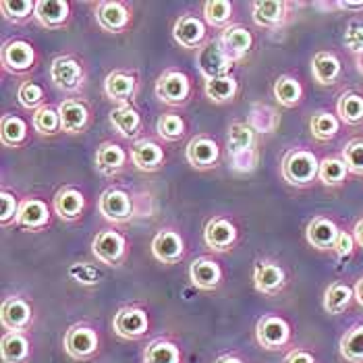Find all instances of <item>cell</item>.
Returning a JSON list of instances; mask_svg holds the SVG:
<instances>
[{"label": "cell", "instance_id": "1", "mask_svg": "<svg viewBox=\"0 0 363 363\" xmlns=\"http://www.w3.org/2000/svg\"><path fill=\"white\" fill-rule=\"evenodd\" d=\"M320 172V160L313 152L309 150H289L282 158V177L286 183L295 185V187H308Z\"/></svg>", "mask_w": 363, "mask_h": 363}, {"label": "cell", "instance_id": "2", "mask_svg": "<svg viewBox=\"0 0 363 363\" xmlns=\"http://www.w3.org/2000/svg\"><path fill=\"white\" fill-rule=\"evenodd\" d=\"M233 58L226 55V50L223 48L220 40L208 42L199 48L196 58L197 69L199 73L206 77V82L210 79H218V77H226L233 71Z\"/></svg>", "mask_w": 363, "mask_h": 363}, {"label": "cell", "instance_id": "3", "mask_svg": "<svg viewBox=\"0 0 363 363\" xmlns=\"http://www.w3.org/2000/svg\"><path fill=\"white\" fill-rule=\"evenodd\" d=\"M65 351L71 359L75 362H87L91 359L98 349H100V336L94 328L84 326V324H75L67 330L65 335Z\"/></svg>", "mask_w": 363, "mask_h": 363}, {"label": "cell", "instance_id": "4", "mask_svg": "<svg viewBox=\"0 0 363 363\" xmlns=\"http://www.w3.org/2000/svg\"><path fill=\"white\" fill-rule=\"evenodd\" d=\"M191 94V82L183 71H164L156 82V96L168 106L185 104Z\"/></svg>", "mask_w": 363, "mask_h": 363}, {"label": "cell", "instance_id": "5", "mask_svg": "<svg viewBox=\"0 0 363 363\" xmlns=\"http://www.w3.org/2000/svg\"><path fill=\"white\" fill-rule=\"evenodd\" d=\"M91 252L106 266H121L127 257V239L118 230H100L91 241Z\"/></svg>", "mask_w": 363, "mask_h": 363}, {"label": "cell", "instance_id": "6", "mask_svg": "<svg viewBox=\"0 0 363 363\" xmlns=\"http://www.w3.org/2000/svg\"><path fill=\"white\" fill-rule=\"evenodd\" d=\"M255 340L268 351L282 349L291 340V326L280 315H264L255 324Z\"/></svg>", "mask_w": 363, "mask_h": 363}, {"label": "cell", "instance_id": "7", "mask_svg": "<svg viewBox=\"0 0 363 363\" xmlns=\"http://www.w3.org/2000/svg\"><path fill=\"white\" fill-rule=\"evenodd\" d=\"M98 208H100V214H102L106 220H111V223L123 224L129 223V220L133 218V201H131V197H129L127 191L116 189V187L106 189V191L100 196Z\"/></svg>", "mask_w": 363, "mask_h": 363}, {"label": "cell", "instance_id": "8", "mask_svg": "<svg viewBox=\"0 0 363 363\" xmlns=\"http://www.w3.org/2000/svg\"><path fill=\"white\" fill-rule=\"evenodd\" d=\"M50 79L58 89L75 91L84 84V67L73 56H56L50 65Z\"/></svg>", "mask_w": 363, "mask_h": 363}, {"label": "cell", "instance_id": "9", "mask_svg": "<svg viewBox=\"0 0 363 363\" xmlns=\"http://www.w3.org/2000/svg\"><path fill=\"white\" fill-rule=\"evenodd\" d=\"M112 328L121 338L135 340L147 333L150 328V318L140 308H121L112 320Z\"/></svg>", "mask_w": 363, "mask_h": 363}, {"label": "cell", "instance_id": "10", "mask_svg": "<svg viewBox=\"0 0 363 363\" xmlns=\"http://www.w3.org/2000/svg\"><path fill=\"white\" fill-rule=\"evenodd\" d=\"M185 158L197 170H208V168L216 167V162L220 158V147H218V143L212 140V138L197 135V138H194V140L187 143Z\"/></svg>", "mask_w": 363, "mask_h": 363}, {"label": "cell", "instance_id": "11", "mask_svg": "<svg viewBox=\"0 0 363 363\" xmlns=\"http://www.w3.org/2000/svg\"><path fill=\"white\" fill-rule=\"evenodd\" d=\"M35 62V50L26 40H9L2 46V67L9 73H26Z\"/></svg>", "mask_w": 363, "mask_h": 363}, {"label": "cell", "instance_id": "12", "mask_svg": "<svg viewBox=\"0 0 363 363\" xmlns=\"http://www.w3.org/2000/svg\"><path fill=\"white\" fill-rule=\"evenodd\" d=\"M183 253H185V243L177 230L164 228V230L156 233V237L152 239V255L162 264L172 266V264L181 262Z\"/></svg>", "mask_w": 363, "mask_h": 363}, {"label": "cell", "instance_id": "13", "mask_svg": "<svg viewBox=\"0 0 363 363\" xmlns=\"http://www.w3.org/2000/svg\"><path fill=\"white\" fill-rule=\"evenodd\" d=\"M0 320H2V326L9 330V333H23L31 326V320H33V311L26 299L21 297H9L4 303H2V313H0Z\"/></svg>", "mask_w": 363, "mask_h": 363}, {"label": "cell", "instance_id": "14", "mask_svg": "<svg viewBox=\"0 0 363 363\" xmlns=\"http://www.w3.org/2000/svg\"><path fill=\"white\" fill-rule=\"evenodd\" d=\"M96 21H98L100 28L111 31V33H121V31H125V29L129 28L131 15H129V9L123 2L104 0V2H98Z\"/></svg>", "mask_w": 363, "mask_h": 363}, {"label": "cell", "instance_id": "15", "mask_svg": "<svg viewBox=\"0 0 363 363\" xmlns=\"http://www.w3.org/2000/svg\"><path fill=\"white\" fill-rule=\"evenodd\" d=\"M172 38L179 46L183 48H199L206 40V23L194 17V15H183L177 19L174 28H172Z\"/></svg>", "mask_w": 363, "mask_h": 363}, {"label": "cell", "instance_id": "16", "mask_svg": "<svg viewBox=\"0 0 363 363\" xmlns=\"http://www.w3.org/2000/svg\"><path fill=\"white\" fill-rule=\"evenodd\" d=\"M203 241L214 252H226L237 241V226L226 218H212L203 228Z\"/></svg>", "mask_w": 363, "mask_h": 363}, {"label": "cell", "instance_id": "17", "mask_svg": "<svg viewBox=\"0 0 363 363\" xmlns=\"http://www.w3.org/2000/svg\"><path fill=\"white\" fill-rule=\"evenodd\" d=\"M131 164L143 170V172H154L164 164V150L152 140H140L131 147Z\"/></svg>", "mask_w": 363, "mask_h": 363}, {"label": "cell", "instance_id": "18", "mask_svg": "<svg viewBox=\"0 0 363 363\" xmlns=\"http://www.w3.org/2000/svg\"><path fill=\"white\" fill-rule=\"evenodd\" d=\"M284 270L274 262H257L253 268V286L262 295H277L284 286Z\"/></svg>", "mask_w": 363, "mask_h": 363}, {"label": "cell", "instance_id": "19", "mask_svg": "<svg viewBox=\"0 0 363 363\" xmlns=\"http://www.w3.org/2000/svg\"><path fill=\"white\" fill-rule=\"evenodd\" d=\"M189 279L199 291H214L223 280V268L212 257H197L189 266Z\"/></svg>", "mask_w": 363, "mask_h": 363}, {"label": "cell", "instance_id": "20", "mask_svg": "<svg viewBox=\"0 0 363 363\" xmlns=\"http://www.w3.org/2000/svg\"><path fill=\"white\" fill-rule=\"evenodd\" d=\"M340 230L330 218H324V216H318L308 224L306 228V239L311 247L324 252V250H335L336 239H338Z\"/></svg>", "mask_w": 363, "mask_h": 363}, {"label": "cell", "instance_id": "21", "mask_svg": "<svg viewBox=\"0 0 363 363\" xmlns=\"http://www.w3.org/2000/svg\"><path fill=\"white\" fill-rule=\"evenodd\" d=\"M58 116H60V129L65 133H79L84 131L89 118V112L85 108L84 102L75 98H67L58 104Z\"/></svg>", "mask_w": 363, "mask_h": 363}, {"label": "cell", "instance_id": "22", "mask_svg": "<svg viewBox=\"0 0 363 363\" xmlns=\"http://www.w3.org/2000/svg\"><path fill=\"white\" fill-rule=\"evenodd\" d=\"M220 44L226 50V55L230 56L233 60H241L243 56L250 55L253 46V35L252 31L243 26H230L223 31L220 35Z\"/></svg>", "mask_w": 363, "mask_h": 363}, {"label": "cell", "instance_id": "23", "mask_svg": "<svg viewBox=\"0 0 363 363\" xmlns=\"http://www.w3.org/2000/svg\"><path fill=\"white\" fill-rule=\"evenodd\" d=\"M69 9L67 0H38L33 17L46 29H60L69 19Z\"/></svg>", "mask_w": 363, "mask_h": 363}, {"label": "cell", "instance_id": "24", "mask_svg": "<svg viewBox=\"0 0 363 363\" xmlns=\"http://www.w3.org/2000/svg\"><path fill=\"white\" fill-rule=\"evenodd\" d=\"M52 208L58 214V218H62V220H77L82 216V212H84L85 197L75 187H65V189L56 191L55 199H52Z\"/></svg>", "mask_w": 363, "mask_h": 363}, {"label": "cell", "instance_id": "25", "mask_svg": "<svg viewBox=\"0 0 363 363\" xmlns=\"http://www.w3.org/2000/svg\"><path fill=\"white\" fill-rule=\"evenodd\" d=\"M50 223V210L42 199L29 197L26 201H21L19 206V214H17V224L28 228V230H40Z\"/></svg>", "mask_w": 363, "mask_h": 363}, {"label": "cell", "instance_id": "26", "mask_svg": "<svg viewBox=\"0 0 363 363\" xmlns=\"http://www.w3.org/2000/svg\"><path fill=\"white\" fill-rule=\"evenodd\" d=\"M342 65L333 52H315L311 58V75L320 85H335L340 77Z\"/></svg>", "mask_w": 363, "mask_h": 363}, {"label": "cell", "instance_id": "27", "mask_svg": "<svg viewBox=\"0 0 363 363\" xmlns=\"http://www.w3.org/2000/svg\"><path fill=\"white\" fill-rule=\"evenodd\" d=\"M286 2L282 0H257L253 2V21L259 28H279L286 17Z\"/></svg>", "mask_w": 363, "mask_h": 363}, {"label": "cell", "instance_id": "28", "mask_svg": "<svg viewBox=\"0 0 363 363\" xmlns=\"http://www.w3.org/2000/svg\"><path fill=\"white\" fill-rule=\"evenodd\" d=\"M127 162V152L116 143H102L96 152V168L104 177H114Z\"/></svg>", "mask_w": 363, "mask_h": 363}, {"label": "cell", "instance_id": "29", "mask_svg": "<svg viewBox=\"0 0 363 363\" xmlns=\"http://www.w3.org/2000/svg\"><path fill=\"white\" fill-rule=\"evenodd\" d=\"M111 125L121 138H135L141 129L140 112L129 104H118L111 111Z\"/></svg>", "mask_w": 363, "mask_h": 363}, {"label": "cell", "instance_id": "30", "mask_svg": "<svg viewBox=\"0 0 363 363\" xmlns=\"http://www.w3.org/2000/svg\"><path fill=\"white\" fill-rule=\"evenodd\" d=\"M104 91L114 102L127 104L135 94V77L125 71H114L104 82Z\"/></svg>", "mask_w": 363, "mask_h": 363}, {"label": "cell", "instance_id": "31", "mask_svg": "<svg viewBox=\"0 0 363 363\" xmlns=\"http://www.w3.org/2000/svg\"><path fill=\"white\" fill-rule=\"evenodd\" d=\"M2 362L26 363L29 357V340L23 333H6L2 336Z\"/></svg>", "mask_w": 363, "mask_h": 363}, {"label": "cell", "instance_id": "32", "mask_svg": "<svg viewBox=\"0 0 363 363\" xmlns=\"http://www.w3.org/2000/svg\"><path fill=\"white\" fill-rule=\"evenodd\" d=\"M272 94H274V98H277L280 106L295 108L303 98V87L299 84V79H295L291 75H280L279 79L274 82Z\"/></svg>", "mask_w": 363, "mask_h": 363}, {"label": "cell", "instance_id": "33", "mask_svg": "<svg viewBox=\"0 0 363 363\" xmlns=\"http://www.w3.org/2000/svg\"><path fill=\"white\" fill-rule=\"evenodd\" d=\"M355 299V291L347 282H333L324 293V309L333 315L342 313Z\"/></svg>", "mask_w": 363, "mask_h": 363}, {"label": "cell", "instance_id": "34", "mask_svg": "<svg viewBox=\"0 0 363 363\" xmlns=\"http://www.w3.org/2000/svg\"><path fill=\"white\" fill-rule=\"evenodd\" d=\"M181 349L164 338H156L145 347L143 363H181Z\"/></svg>", "mask_w": 363, "mask_h": 363}, {"label": "cell", "instance_id": "35", "mask_svg": "<svg viewBox=\"0 0 363 363\" xmlns=\"http://www.w3.org/2000/svg\"><path fill=\"white\" fill-rule=\"evenodd\" d=\"M309 131L318 141L335 140L340 131V118L328 111H318L309 121Z\"/></svg>", "mask_w": 363, "mask_h": 363}, {"label": "cell", "instance_id": "36", "mask_svg": "<svg viewBox=\"0 0 363 363\" xmlns=\"http://www.w3.org/2000/svg\"><path fill=\"white\" fill-rule=\"evenodd\" d=\"M336 114L347 125L363 123V96L355 91H345L336 102Z\"/></svg>", "mask_w": 363, "mask_h": 363}, {"label": "cell", "instance_id": "37", "mask_svg": "<svg viewBox=\"0 0 363 363\" xmlns=\"http://www.w3.org/2000/svg\"><path fill=\"white\" fill-rule=\"evenodd\" d=\"M0 138H2V143L9 147H21L28 141V123L15 114L2 116Z\"/></svg>", "mask_w": 363, "mask_h": 363}, {"label": "cell", "instance_id": "38", "mask_svg": "<svg viewBox=\"0 0 363 363\" xmlns=\"http://www.w3.org/2000/svg\"><path fill=\"white\" fill-rule=\"evenodd\" d=\"M340 357L349 363H363V324L353 326L340 338Z\"/></svg>", "mask_w": 363, "mask_h": 363}, {"label": "cell", "instance_id": "39", "mask_svg": "<svg viewBox=\"0 0 363 363\" xmlns=\"http://www.w3.org/2000/svg\"><path fill=\"white\" fill-rule=\"evenodd\" d=\"M226 143H228V152L230 154H239V152H247L253 150L255 145V131L247 123H233L228 127V135H226Z\"/></svg>", "mask_w": 363, "mask_h": 363}, {"label": "cell", "instance_id": "40", "mask_svg": "<svg viewBox=\"0 0 363 363\" xmlns=\"http://www.w3.org/2000/svg\"><path fill=\"white\" fill-rule=\"evenodd\" d=\"M280 116L279 112L266 104H253L250 111V118L247 125L257 133H272L279 127Z\"/></svg>", "mask_w": 363, "mask_h": 363}, {"label": "cell", "instance_id": "41", "mask_svg": "<svg viewBox=\"0 0 363 363\" xmlns=\"http://www.w3.org/2000/svg\"><path fill=\"white\" fill-rule=\"evenodd\" d=\"M239 91V84L233 75L226 77H218V79H210L206 82V96L214 102V104H224L235 100Z\"/></svg>", "mask_w": 363, "mask_h": 363}, {"label": "cell", "instance_id": "42", "mask_svg": "<svg viewBox=\"0 0 363 363\" xmlns=\"http://www.w3.org/2000/svg\"><path fill=\"white\" fill-rule=\"evenodd\" d=\"M347 174H349V168H347L342 158L330 156V158L320 160L318 179H320L326 187H338V185H342L345 179H347Z\"/></svg>", "mask_w": 363, "mask_h": 363}, {"label": "cell", "instance_id": "43", "mask_svg": "<svg viewBox=\"0 0 363 363\" xmlns=\"http://www.w3.org/2000/svg\"><path fill=\"white\" fill-rule=\"evenodd\" d=\"M203 17L212 28H224L233 17L230 0H208L203 4Z\"/></svg>", "mask_w": 363, "mask_h": 363}, {"label": "cell", "instance_id": "44", "mask_svg": "<svg viewBox=\"0 0 363 363\" xmlns=\"http://www.w3.org/2000/svg\"><path fill=\"white\" fill-rule=\"evenodd\" d=\"M31 125L38 133L42 135H55L56 131L60 129V116L58 111L50 108V106H42L33 112V118H31Z\"/></svg>", "mask_w": 363, "mask_h": 363}, {"label": "cell", "instance_id": "45", "mask_svg": "<svg viewBox=\"0 0 363 363\" xmlns=\"http://www.w3.org/2000/svg\"><path fill=\"white\" fill-rule=\"evenodd\" d=\"M156 131L162 140L167 141H177L185 135V121L179 116V114H162L156 123Z\"/></svg>", "mask_w": 363, "mask_h": 363}, {"label": "cell", "instance_id": "46", "mask_svg": "<svg viewBox=\"0 0 363 363\" xmlns=\"http://www.w3.org/2000/svg\"><path fill=\"white\" fill-rule=\"evenodd\" d=\"M0 9L4 13L6 19H11L13 23H21L29 19L31 15H35V2L33 0H2Z\"/></svg>", "mask_w": 363, "mask_h": 363}, {"label": "cell", "instance_id": "47", "mask_svg": "<svg viewBox=\"0 0 363 363\" xmlns=\"http://www.w3.org/2000/svg\"><path fill=\"white\" fill-rule=\"evenodd\" d=\"M17 100L23 108L28 111H38L42 108V102H44V89L42 85H38L35 82H26V84L19 85L17 89Z\"/></svg>", "mask_w": 363, "mask_h": 363}, {"label": "cell", "instance_id": "48", "mask_svg": "<svg viewBox=\"0 0 363 363\" xmlns=\"http://www.w3.org/2000/svg\"><path fill=\"white\" fill-rule=\"evenodd\" d=\"M342 160L353 174H363V140L349 141L342 150Z\"/></svg>", "mask_w": 363, "mask_h": 363}, {"label": "cell", "instance_id": "49", "mask_svg": "<svg viewBox=\"0 0 363 363\" xmlns=\"http://www.w3.org/2000/svg\"><path fill=\"white\" fill-rule=\"evenodd\" d=\"M69 277L75 282H79V284L94 286V284H98L102 280V272L98 268L89 266V264H85V262H79V264H73L69 268Z\"/></svg>", "mask_w": 363, "mask_h": 363}, {"label": "cell", "instance_id": "50", "mask_svg": "<svg viewBox=\"0 0 363 363\" xmlns=\"http://www.w3.org/2000/svg\"><path fill=\"white\" fill-rule=\"evenodd\" d=\"M0 203H2V210H0L2 226H6L11 220L17 223V214H19V206H21V203H17V197L4 189V191H0Z\"/></svg>", "mask_w": 363, "mask_h": 363}, {"label": "cell", "instance_id": "51", "mask_svg": "<svg viewBox=\"0 0 363 363\" xmlns=\"http://www.w3.org/2000/svg\"><path fill=\"white\" fill-rule=\"evenodd\" d=\"M342 42L345 46L353 52V55H363V26L359 23H351L345 35H342Z\"/></svg>", "mask_w": 363, "mask_h": 363}, {"label": "cell", "instance_id": "52", "mask_svg": "<svg viewBox=\"0 0 363 363\" xmlns=\"http://www.w3.org/2000/svg\"><path fill=\"white\" fill-rule=\"evenodd\" d=\"M257 164V152L255 147L247 152H239V154H230V168L237 172H250Z\"/></svg>", "mask_w": 363, "mask_h": 363}, {"label": "cell", "instance_id": "53", "mask_svg": "<svg viewBox=\"0 0 363 363\" xmlns=\"http://www.w3.org/2000/svg\"><path fill=\"white\" fill-rule=\"evenodd\" d=\"M355 245H357L355 237L351 233H347V230H340V235H338L335 243V253L338 257H349L355 250Z\"/></svg>", "mask_w": 363, "mask_h": 363}, {"label": "cell", "instance_id": "54", "mask_svg": "<svg viewBox=\"0 0 363 363\" xmlns=\"http://www.w3.org/2000/svg\"><path fill=\"white\" fill-rule=\"evenodd\" d=\"M282 363H315V357L308 351H303V349H295L282 359Z\"/></svg>", "mask_w": 363, "mask_h": 363}, {"label": "cell", "instance_id": "55", "mask_svg": "<svg viewBox=\"0 0 363 363\" xmlns=\"http://www.w3.org/2000/svg\"><path fill=\"white\" fill-rule=\"evenodd\" d=\"M336 6L345 11H363V0H340L336 2Z\"/></svg>", "mask_w": 363, "mask_h": 363}, {"label": "cell", "instance_id": "56", "mask_svg": "<svg viewBox=\"0 0 363 363\" xmlns=\"http://www.w3.org/2000/svg\"><path fill=\"white\" fill-rule=\"evenodd\" d=\"M353 291H355V299H357V303L363 308V277L355 282Z\"/></svg>", "mask_w": 363, "mask_h": 363}, {"label": "cell", "instance_id": "57", "mask_svg": "<svg viewBox=\"0 0 363 363\" xmlns=\"http://www.w3.org/2000/svg\"><path fill=\"white\" fill-rule=\"evenodd\" d=\"M353 237H355L357 245H362L363 247V218L359 220V223L355 224V228H353Z\"/></svg>", "mask_w": 363, "mask_h": 363}, {"label": "cell", "instance_id": "58", "mask_svg": "<svg viewBox=\"0 0 363 363\" xmlns=\"http://www.w3.org/2000/svg\"><path fill=\"white\" fill-rule=\"evenodd\" d=\"M216 363H243L239 357H235V355H223V357H218Z\"/></svg>", "mask_w": 363, "mask_h": 363}, {"label": "cell", "instance_id": "59", "mask_svg": "<svg viewBox=\"0 0 363 363\" xmlns=\"http://www.w3.org/2000/svg\"><path fill=\"white\" fill-rule=\"evenodd\" d=\"M357 71L363 75V55L357 56Z\"/></svg>", "mask_w": 363, "mask_h": 363}]
</instances>
